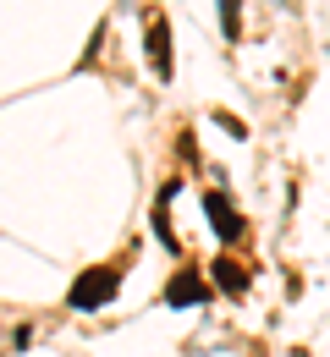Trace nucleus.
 <instances>
[{
	"label": "nucleus",
	"instance_id": "nucleus-5",
	"mask_svg": "<svg viewBox=\"0 0 330 357\" xmlns=\"http://www.w3.org/2000/svg\"><path fill=\"white\" fill-rule=\"evenodd\" d=\"M209 275H215V286H220L226 297H242V291H248V269L237 264V259H215Z\"/></svg>",
	"mask_w": 330,
	"mask_h": 357
},
{
	"label": "nucleus",
	"instance_id": "nucleus-4",
	"mask_svg": "<svg viewBox=\"0 0 330 357\" xmlns=\"http://www.w3.org/2000/svg\"><path fill=\"white\" fill-rule=\"evenodd\" d=\"M149 66H154V77H171V28H165V17L149 22Z\"/></svg>",
	"mask_w": 330,
	"mask_h": 357
},
{
	"label": "nucleus",
	"instance_id": "nucleus-3",
	"mask_svg": "<svg viewBox=\"0 0 330 357\" xmlns=\"http://www.w3.org/2000/svg\"><path fill=\"white\" fill-rule=\"evenodd\" d=\"M209 297V280L198 275V269H177V280L165 286V308H193V303H204Z\"/></svg>",
	"mask_w": 330,
	"mask_h": 357
},
{
	"label": "nucleus",
	"instance_id": "nucleus-2",
	"mask_svg": "<svg viewBox=\"0 0 330 357\" xmlns=\"http://www.w3.org/2000/svg\"><path fill=\"white\" fill-rule=\"evenodd\" d=\"M204 209H209V220H215V236H220V242H242L248 220L232 209V198H226V192H204Z\"/></svg>",
	"mask_w": 330,
	"mask_h": 357
},
{
	"label": "nucleus",
	"instance_id": "nucleus-6",
	"mask_svg": "<svg viewBox=\"0 0 330 357\" xmlns=\"http://www.w3.org/2000/svg\"><path fill=\"white\" fill-rule=\"evenodd\" d=\"M220 33H226V39H242V0H220Z\"/></svg>",
	"mask_w": 330,
	"mask_h": 357
},
{
	"label": "nucleus",
	"instance_id": "nucleus-1",
	"mask_svg": "<svg viewBox=\"0 0 330 357\" xmlns=\"http://www.w3.org/2000/svg\"><path fill=\"white\" fill-rule=\"evenodd\" d=\"M116 291H121V269H116V264H94L77 286H72V297H66V303H72L77 313H94L99 303H110Z\"/></svg>",
	"mask_w": 330,
	"mask_h": 357
}]
</instances>
